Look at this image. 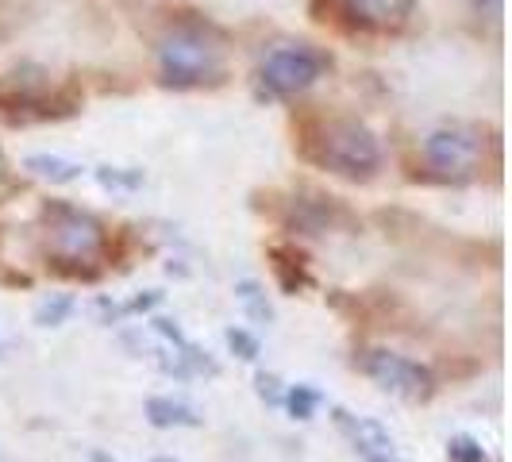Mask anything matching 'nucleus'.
I'll return each instance as SVG.
<instances>
[{
    "mask_svg": "<svg viewBox=\"0 0 512 462\" xmlns=\"http://www.w3.org/2000/svg\"><path fill=\"white\" fill-rule=\"evenodd\" d=\"M158 74L170 89H201L224 77V47L208 24L181 20L158 43Z\"/></svg>",
    "mask_w": 512,
    "mask_h": 462,
    "instance_id": "f257e3e1",
    "label": "nucleus"
},
{
    "mask_svg": "<svg viewBox=\"0 0 512 462\" xmlns=\"http://www.w3.org/2000/svg\"><path fill=\"white\" fill-rule=\"evenodd\" d=\"M81 108L77 89L51 93V74L35 62H24L0 77V116L8 124H35V120H62Z\"/></svg>",
    "mask_w": 512,
    "mask_h": 462,
    "instance_id": "f03ea898",
    "label": "nucleus"
},
{
    "mask_svg": "<svg viewBox=\"0 0 512 462\" xmlns=\"http://www.w3.org/2000/svg\"><path fill=\"white\" fill-rule=\"evenodd\" d=\"M308 154L339 178L370 181L382 170V143L378 135L359 120H332L316 131Z\"/></svg>",
    "mask_w": 512,
    "mask_h": 462,
    "instance_id": "7ed1b4c3",
    "label": "nucleus"
},
{
    "mask_svg": "<svg viewBox=\"0 0 512 462\" xmlns=\"http://www.w3.org/2000/svg\"><path fill=\"white\" fill-rule=\"evenodd\" d=\"M43 235H47V262H93L108 247V231L101 220L70 201L43 205Z\"/></svg>",
    "mask_w": 512,
    "mask_h": 462,
    "instance_id": "20e7f679",
    "label": "nucleus"
},
{
    "mask_svg": "<svg viewBox=\"0 0 512 462\" xmlns=\"http://www.w3.org/2000/svg\"><path fill=\"white\" fill-rule=\"evenodd\" d=\"M332 66V58L316 47H278V51L266 54L258 81L270 97H297L305 93L316 77Z\"/></svg>",
    "mask_w": 512,
    "mask_h": 462,
    "instance_id": "39448f33",
    "label": "nucleus"
},
{
    "mask_svg": "<svg viewBox=\"0 0 512 462\" xmlns=\"http://www.w3.org/2000/svg\"><path fill=\"white\" fill-rule=\"evenodd\" d=\"M359 366H362V374H366V378H374V382L382 385L385 393H393V397H405V401H428V397L436 393V378H432V370H428V366H420V362L405 359V355H397V351H366Z\"/></svg>",
    "mask_w": 512,
    "mask_h": 462,
    "instance_id": "423d86ee",
    "label": "nucleus"
},
{
    "mask_svg": "<svg viewBox=\"0 0 512 462\" xmlns=\"http://www.w3.org/2000/svg\"><path fill=\"white\" fill-rule=\"evenodd\" d=\"M482 131L478 128H436L424 139V158L439 178H470L482 158Z\"/></svg>",
    "mask_w": 512,
    "mask_h": 462,
    "instance_id": "0eeeda50",
    "label": "nucleus"
},
{
    "mask_svg": "<svg viewBox=\"0 0 512 462\" xmlns=\"http://www.w3.org/2000/svg\"><path fill=\"white\" fill-rule=\"evenodd\" d=\"M339 16L359 31H389L409 20L416 0H335Z\"/></svg>",
    "mask_w": 512,
    "mask_h": 462,
    "instance_id": "6e6552de",
    "label": "nucleus"
},
{
    "mask_svg": "<svg viewBox=\"0 0 512 462\" xmlns=\"http://www.w3.org/2000/svg\"><path fill=\"white\" fill-rule=\"evenodd\" d=\"M335 428L351 439V447L366 462H382L397 455V443H393V436L385 432L378 420H366V416H351L347 409H335Z\"/></svg>",
    "mask_w": 512,
    "mask_h": 462,
    "instance_id": "1a4fd4ad",
    "label": "nucleus"
},
{
    "mask_svg": "<svg viewBox=\"0 0 512 462\" xmlns=\"http://www.w3.org/2000/svg\"><path fill=\"white\" fill-rule=\"evenodd\" d=\"M335 216H339V208L332 205V197H293L289 201V228L305 231V235L328 231Z\"/></svg>",
    "mask_w": 512,
    "mask_h": 462,
    "instance_id": "9d476101",
    "label": "nucleus"
},
{
    "mask_svg": "<svg viewBox=\"0 0 512 462\" xmlns=\"http://www.w3.org/2000/svg\"><path fill=\"white\" fill-rule=\"evenodd\" d=\"M270 258H274V274H278V285H282L285 293H297V289H305L312 282L308 278V258L293 243L270 247Z\"/></svg>",
    "mask_w": 512,
    "mask_h": 462,
    "instance_id": "9b49d317",
    "label": "nucleus"
},
{
    "mask_svg": "<svg viewBox=\"0 0 512 462\" xmlns=\"http://www.w3.org/2000/svg\"><path fill=\"white\" fill-rule=\"evenodd\" d=\"M24 170L31 174V178L51 181V185H70V181L81 178V162L58 158V154H27Z\"/></svg>",
    "mask_w": 512,
    "mask_h": 462,
    "instance_id": "f8f14e48",
    "label": "nucleus"
},
{
    "mask_svg": "<svg viewBox=\"0 0 512 462\" xmlns=\"http://www.w3.org/2000/svg\"><path fill=\"white\" fill-rule=\"evenodd\" d=\"M147 420L154 428H201V416L185 401H170V397H151L147 401Z\"/></svg>",
    "mask_w": 512,
    "mask_h": 462,
    "instance_id": "ddd939ff",
    "label": "nucleus"
},
{
    "mask_svg": "<svg viewBox=\"0 0 512 462\" xmlns=\"http://www.w3.org/2000/svg\"><path fill=\"white\" fill-rule=\"evenodd\" d=\"M235 297H239L243 312H247L255 324H270V320H274V305H270L266 289H262L255 278H243V282L235 285Z\"/></svg>",
    "mask_w": 512,
    "mask_h": 462,
    "instance_id": "4468645a",
    "label": "nucleus"
},
{
    "mask_svg": "<svg viewBox=\"0 0 512 462\" xmlns=\"http://www.w3.org/2000/svg\"><path fill=\"white\" fill-rule=\"evenodd\" d=\"M320 401H324V397H320L312 385H293V389L282 397V405L289 409V416H293V420H312V416H316V409H320Z\"/></svg>",
    "mask_w": 512,
    "mask_h": 462,
    "instance_id": "2eb2a0df",
    "label": "nucleus"
},
{
    "mask_svg": "<svg viewBox=\"0 0 512 462\" xmlns=\"http://www.w3.org/2000/svg\"><path fill=\"white\" fill-rule=\"evenodd\" d=\"M70 312H74V301L58 293V297H47V301L35 305V324L39 328H58V324H66Z\"/></svg>",
    "mask_w": 512,
    "mask_h": 462,
    "instance_id": "dca6fc26",
    "label": "nucleus"
},
{
    "mask_svg": "<svg viewBox=\"0 0 512 462\" xmlns=\"http://www.w3.org/2000/svg\"><path fill=\"white\" fill-rule=\"evenodd\" d=\"M447 459L451 462H486V447L474 436H451L447 443Z\"/></svg>",
    "mask_w": 512,
    "mask_h": 462,
    "instance_id": "f3484780",
    "label": "nucleus"
},
{
    "mask_svg": "<svg viewBox=\"0 0 512 462\" xmlns=\"http://www.w3.org/2000/svg\"><path fill=\"white\" fill-rule=\"evenodd\" d=\"M97 181H101L104 189H139L143 185V170H112V166H101Z\"/></svg>",
    "mask_w": 512,
    "mask_h": 462,
    "instance_id": "a211bd4d",
    "label": "nucleus"
},
{
    "mask_svg": "<svg viewBox=\"0 0 512 462\" xmlns=\"http://www.w3.org/2000/svg\"><path fill=\"white\" fill-rule=\"evenodd\" d=\"M228 347L243 362H255L258 359V339L251 332H243V328H228Z\"/></svg>",
    "mask_w": 512,
    "mask_h": 462,
    "instance_id": "6ab92c4d",
    "label": "nucleus"
},
{
    "mask_svg": "<svg viewBox=\"0 0 512 462\" xmlns=\"http://www.w3.org/2000/svg\"><path fill=\"white\" fill-rule=\"evenodd\" d=\"M255 385H258V397H262V401H266V405H282V382H278V374H266V370H262V374H258L255 378Z\"/></svg>",
    "mask_w": 512,
    "mask_h": 462,
    "instance_id": "aec40b11",
    "label": "nucleus"
},
{
    "mask_svg": "<svg viewBox=\"0 0 512 462\" xmlns=\"http://www.w3.org/2000/svg\"><path fill=\"white\" fill-rule=\"evenodd\" d=\"M89 462H112V459H108V455H93ZM154 462H170V459H154Z\"/></svg>",
    "mask_w": 512,
    "mask_h": 462,
    "instance_id": "412c9836",
    "label": "nucleus"
},
{
    "mask_svg": "<svg viewBox=\"0 0 512 462\" xmlns=\"http://www.w3.org/2000/svg\"><path fill=\"white\" fill-rule=\"evenodd\" d=\"M382 462H405V459H401V455H393V459H382Z\"/></svg>",
    "mask_w": 512,
    "mask_h": 462,
    "instance_id": "4be33fe9",
    "label": "nucleus"
}]
</instances>
